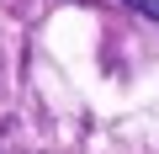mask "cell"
<instances>
[{"label":"cell","mask_w":159,"mask_h":154,"mask_svg":"<svg viewBox=\"0 0 159 154\" xmlns=\"http://www.w3.org/2000/svg\"><path fill=\"white\" fill-rule=\"evenodd\" d=\"M133 6H138L143 16H159V0H133Z\"/></svg>","instance_id":"obj_1"}]
</instances>
